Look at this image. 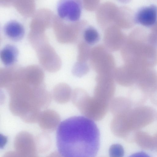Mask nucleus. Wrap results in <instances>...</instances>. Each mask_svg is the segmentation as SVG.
<instances>
[{"label": "nucleus", "mask_w": 157, "mask_h": 157, "mask_svg": "<svg viewBox=\"0 0 157 157\" xmlns=\"http://www.w3.org/2000/svg\"><path fill=\"white\" fill-rule=\"evenodd\" d=\"M56 140L63 157H95L99 148L100 133L94 121L84 116H74L59 124Z\"/></svg>", "instance_id": "1"}, {"label": "nucleus", "mask_w": 157, "mask_h": 157, "mask_svg": "<svg viewBox=\"0 0 157 157\" xmlns=\"http://www.w3.org/2000/svg\"><path fill=\"white\" fill-rule=\"evenodd\" d=\"M5 89L9 95L10 112L27 122L37 121L41 109L46 108L51 102L52 96L44 84H32L21 75Z\"/></svg>", "instance_id": "2"}, {"label": "nucleus", "mask_w": 157, "mask_h": 157, "mask_svg": "<svg viewBox=\"0 0 157 157\" xmlns=\"http://www.w3.org/2000/svg\"><path fill=\"white\" fill-rule=\"evenodd\" d=\"M73 104L84 116L93 121L103 119L109 109V103L91 96L84 90L77 88L73 90Z\"/></svg>", "instance_id": "3"}, {"label": "nucleus", "mask_w": 157, "mask_h": 157, "mask_svg": "<svg viewBox=\"0 0 157 157\" xmlns=\"http://www.w3.org/2000/svg\"><path fill=\"white\" fill-rule=\"evenodd\" d=\"M157 114L153 108L147 106L134 107L121 114L120 122L126 130L132 127L145 125L153 121Z\"/></svg>", "instance_id": "4"}, {"label": "nucleus", "mask_w": 157, "mask_h": 157, "mask_svg": "<svg viewBox=\"0 0 157 157\" xmlns=\"http://www.w3.org/2000/svg\"><path fill=\"white\" fill-rule=\"evenodd\" d=\"M108 51L100 45L91 49L89 59L90 66L97 75H113L115 62Z\"/></svg>", "instance_id": "5"}, {"label": "nucleus", "mask_w": 157, "mask_h": 157, "mask_svg": "<svg viewBox=\"0 0 157 157\" xmlns=\"http://www.w3.org/2000/svg\"><path fill=\"white\" fill-rule=\"evenodd\" d=\"M96 85L93 96L97 98L109 103L113 98L116 87L113 75H97Z\"/></svg>", "instance_id": "6"}, {"label": "nucleus", "mask_w": 157, "mask_h": 157, "mask_svg": "<svg viewBox=\"0 0 157 157\" xmlns=\"http://www.w3.org/2000/svg\"><path fill=\"white\" fill-rule=\"evenodd\" d=\"M82 3L75 0H62L58 2L57 11L62 20L71 23L79 21L82 11Z\"/></svg>", "instance_id": "7"}, {"label": "nucleus", "mask_w": 157, "mask_h": 157, "mask_svg": "<svg viewBox=\"0 0 157 157\" xmlns=\"http://www.w3.org/2000/svg\"><path fill=\"white\" fill-rule=\"evenodd\" d=\"M143 69L125 64L116 67L113 73L115 82L122 86L132 87L136 84L140 74Z\"/></svg>", "instance_id": "8"}, {"label": "nucleus", "mask_w": 157, "mask_h": 157, "mask_svg": "<svg viewBox=\"0 0 157 157\" xmlns=\"http://www.w3.org/2000/svg\"><path fill=\"white\" fill-rule=\"evenodd\" d=\"M135 85L149 97L151 92L157 87V72L152 69H144L140 74Z\"/></svg>", "instance_id": "9"}, {"label": "nucleus", "mask_w": 157, "mask_h": 157, "mask_svg": "<svg viewBox=\"0 0 157 157\" xmlns=\"http://www.w3.org/2000/svg\"><path fill=\"white\" fill-rule=\"evenodd\" d=\"M122 34L116 25H110L105 29L104 42L109 51L119 49L122 44Z\"/></svg>", "instance_id": "10"}, {"label": "nucleus", "mask_w": 157, "mask_h": 157, "mask_svg": "<svg viewBox=\"0 0 157 157\" xmlns=\"http://www.w3.org/2000/svg\"><path fill=\"white\" fill-rule=\"evenodd\" d=\"M3 31L8 39L16 42L21 40L25 34L23 25L19 22L14 20H10L5 24Z\"/></svg>", "instance_id": "11"}, {"label": "nucleus", "mask_w": 157, "mask_h": 157, "mask_svg": "<svg viewBox=\"0 0 157 157\" xmlns=\"http://www.w3.org/2000/svg\"><path fill=\"white\" fill-rule=\"evenodd\" d=\"M19 51L14 45L8 44L5 45L0 52V58L2 63L7 67L13 65L17 62Z\"/></svg>", "instance_id": "12"}, {"label": "nucleus", "mask_w": 157, "mask_h": 157, "mask_svg": "<svg viewBox=\"0 0 157 157\" xmlns=\"http://www.w3.org/2000/svg\"><path fill=\"white\" fill-rule=\"evenodd\" d=\"M60 119L59 115L56 111L46 109L41 112L37 121L42 127L52 128L59 124Z\"/></svg>", "instance_id": "13"}, {"label": "nucleus", "mask_w": 157, "mask_h": 157, "mask_svg": "<svg viewBox=\"0 0 157 157\" xmlns=\"http://www.w3.org/2000/svg\"><path fill=\"white\" fill-rule=\"evenodd\" d=\"M157 17V9L156 7L153 6L140 10L136 16L137 21L145 26H150L153 25L156 22Z\"/></svg>", "instance_id": "14"}, {"label": "nucleus", "mask_w": 157, "mask_h": 157, "mask_svg": "<svg viewBox=\"0 0 157 157\" xmlns=\"http://www.w3.org/2000/svg\"><path fill=\"white\" fill-rule=\"evenodd\" d=\"M73 91L68 84L60 83L56 85L53 89L52 96L56 101L64 104L71 99Z\"/></svg>", "instance_id": "15"}, {"label": "nucleus", "mask_w": 157, "mask_h": 157, "mask_svg": "<svg viewBox=\"0 0 157 157\" xmlns=\"http://www.w3.org/2000/svg\"><path fill=\"white\" fill-rule=\"evenodd\" d=\"M132 106L129 98L118 97L113 98L110 101L109 109L113 115L115 116L129 110Z\"/></svg>", "instance_id": "16"}, {"label": "nucleus", "mask_w": 157, "mask_h": 157, "mask_svg": "<svg viewBox=\"0 0 157 157\" xmlns=\"http://www.w3.org/2000/svg\"><path fill=\"white\" fill-rule=\"evenodd\" d=\"M81 34L82 41L90 46L96 44L100 39V35L97 30L91 26H86Z\"/></svg>", "instance_id": "17"}, {"label": "nucleus", "mask_w": 157, "mask_h": 157, "mask_svg": "<svg viewBox=\"0 0 157 157\" xmlns=\"http://www.w3.org/2000/svg\"><path fill=\"white\" fill-rule=\"evenodd\" d=\"M90 47L82 40L79 43L78 46V61L86 62L89 59L91 50Z\"/></svg>", "instance_id": "18"}, {"label": "nucleus", "mask_w": 157, "mask_h": 157, "mask_svg": "<svg viewBox=\"0 0 157 157\" xmlns=\"http://www.w3.org/2000/svg\"><path fill=\"white\" fill-rule=\"evenodd\" d=\"M90 67L86 62L77 61L73 66L72 73L76 77H81L89 71Z\"/></svg>", "instance_id": "19"}, {"label": "nucleus", "mask_w": 157, "mask_h": 157, "mask_svg": "<svg viewBox=\"0 0 157 157\" xmlns=\"http://www.w3.org/2000/svg\"><path fill=\"white\" fill-rule=\"evenodd\" d=\"M124 150L122 145L118 144L112 145L109 150V157H123Z\"/></svg>", "instance_id": "20"}, {"label": "nucleus", "mask_w": 157, "mask_h": 157, "mask_svg": "<svg viewBox=\"0 0 157 157\" xmlns=\"http://www.w3.org/2000/svg\"><path fill=\"white\" fill-rule=\"evenodd\" d=\"M128 157H151L147 153L144 151H140L134 153Z\"/></svg>", "instance_id": "21"}, {"label": "nucleus", "mask_w": 157, "mask_h": 157, "mask_svg": "<svg viewBox=\"0 0 157 157\" xmlns=\"http://www.w3.org/2000/svg\"><path fill=\"white\" fill-rule=\"evenodd\" d=\"M156 90H157V87L156 88Z\"/></svg>", "instance_id": "22"}]
</instances>
